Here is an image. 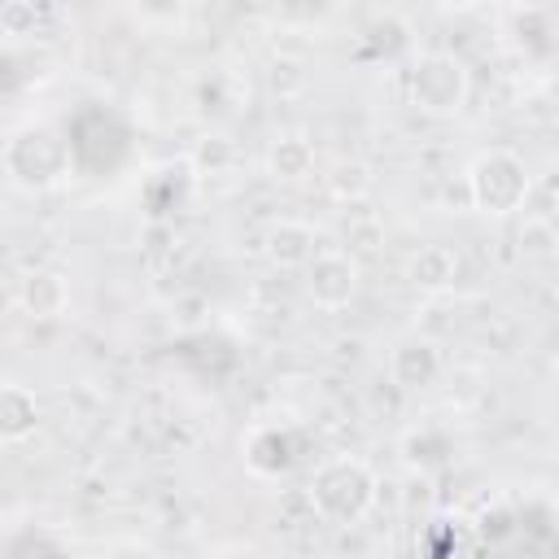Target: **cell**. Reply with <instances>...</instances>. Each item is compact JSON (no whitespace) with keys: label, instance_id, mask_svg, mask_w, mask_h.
<instances>
[{"label":"cell","instance_id":"obj_1","mask_svg":"<svg viewBox=\"0 0 559 559\" xmlns=\"http://www.w3.org/2000/svg\"><path fill=\"white\" fill-rule=\"evenodd\" d=\"M376 472L362 463V459H349V454H336L328 463L314 467L310 485H306V498L314 507L319 520L345 528V524H358L371 507H376Z\"/></svg>","mask_w":559,"mask_h":559},{"label":"cell","instance_id":"obj_2","mask_svg":"<svg viewBox=\"0 0 559 559\" xmlns=\"http://www.w3.org/2000/svg\"><path fill=\"white\" fill-rule=\"evenodd\" d=\"M74 166L70 135L57 127H22L4 140V175L22 192H44L61 183Z\"/></svg>","mask_w":559,"mask_h":559},{"label":"cell","instance_id":"obj_3","mask_svg":"<svg viewBox=\"0 0 559 559\" xmlns=\"http://www.w3.org/2000/svg\"><path fill=\"white\" fill-rule=\"evenodd\" d=\"M467 205L480 210V214H493V218H507V214H520L528 192H533V179H528V166L524 157L507 153V148H489L480 153L472 166H467Z\"/></svg>","mask_w":559,"mask_h":559},{"label":"cell","instance_id":"obj_4","mask_svg":"<svg viewBox=\"0 0 559 559\" xmlns=\"http://www.w3.org/2000/svg\"><path fill=\"white\" fill-rule=\"evenodd\" d=\"M467 70L454 52H424L411 74H406V96L419 114H432V118H450L467 105Z\"/></svg>","mask_w":559,"mask_h":559},{"label":"cell","instance_id":"obj_5","mask_svg":"<svg viewBox=\"0 0 559 559\" xmlns=\"http://www.w3.org/2000/svg\"><path fill=\"white\" fill-rule=\"evenodd\" d=\"M358 293V262L349 249H319L306 262V297L319 310H345Z\"/></svg>","mask_w":559,"mask_h":559},{"label":"cell","instance_id":"obj_6","mask_svg":"<svg viewBox=\"0 0 559 559\" xmlns=\"http://www.w3.org/2000/svg\"><path fill=\"white\" fill-rule=\"evenodd\" d=\"M66 135H70V153H74V166H79V170L87 166L92 148H100V144L114 153V162H118V166L131 157V131H127V122H122L118 114L100 109V105L83 109V114L66 127Z\"/></svg>","mask_w":559,"mask_h":559},{"label":"cell","instance_id":"obj_7","mask_svg":"<svg viewBox=\"0 0 559 559\" xmlns=\"http://www.w3.org/2000/svg\"><path fill=\"white\" fill-rule=\"evenodd\" d=\"M441 376V349L428 336H406L389 349V384L402 393L428 389Z\"/></svg>","mask_w":559,"mask_h":559},{"label":"cell","instance_id":"obj_8","mask_svg":"<svg viewBox=\"0 0 559 559\" xmlns=\"http://www.w3.org/2000/svg\"><path fill=\"white\" fill-rule=\"evenodd\" d=\"M262 249H266L271 266H284V271L297 266V271H306V262L319 253V231L310 223H301V218H280V223H271Z\"/></svg>","mask_w":559,"mask_h":559},{"label":"cell","instance_id":"obj_9","mask_svg":"<svg viewBox=\"0 0 559 559\" xmlns=\"http://www.w3.org/2000/svg\"><path fill=\"white\" fill-rule=\"evenodd\" d=\"M240 450H245L249 472H258V476H284V472L297 463L293 432L280 428V424H262V428H253V432L245 437Z\"/></svg>","mask_w":559,"mask_h":559},{"label":"cell","instance_id":"obj_10","mask_svg":"<svg viewBox=\"0 0 559 559\" xmlns=\"http://www.w3.org/2000/svg\"><path fill=\"white\" fill-rule=\"evenodd\" d=\"M17 306L31 314V319H57L66 314L70 306V284L61 271H26L22 284H17Z\"/></svg>","mask_w":559,"mask_h":559},{"label":"cell","instance_id":"obj_11","mask_svg":"<svg viewBox=\"0 0 559 559\" xmlns=\"http://www.w3.org/2000/svg\"><path fill=\"white\" fill-rule=\"evenodd\" d=\"M35 428H39V402H35V389L9 380V384L0 389V437H4L9 445H17V441H26Z\"/></svg>","mask_w":559,"mask_h":559},{"label":"cell","instance_id":"obj_12","mask_svg":"<svg viewBox=\"0 0 559 559\" xmlns=\"http://www.w3.org/2000/svg\"><path fill=\"white\" fill-rule=\"evenodd\" d=\"M314 170V144L297 131L288 135H275L271 148H266V175L280 179V183H301L306 175Z\"/></svg>","mask_w":559,"mask_h":559},{"label":"cell","instance_id":"obj_13","mask_svg":"<svg viewBox=\"0 0 559 559\" xmlns=\"http://www.w3.org/2000/svg\"><path fill=\"white\" fill-rule=\"evenodd\" d=\"M402 454H406L411 467H419V472H437V467L450 463L454 445H450V437H445L441 428H419V432H411V437L402 441Z\"/></svg>","mask_w":559,"mask_h":559},{"label":"cell","instance_id":"obj_14","mask_svg":"<svg viewBox=\"0 0 559 559\" xmlns=\"http://www.w3.org/2000/svg\"><path fill=\"white\" fill-rule=\"evenodd\" d=\"M454 271H459V258H454L445 245H428V249H419V258L411 262V280H415L419 288H445V284H454Z\"/></svg>","mask_w":559,"mask_h":559},{"label":"cell","instance_id":"obj_15","mask_svg":"<svg viewBox=\"0 0 559 559\" xmlns=\"http://www.w3.org/2000/svg\"><path fill=\"white\" fill-rule=\"evenodd\" d=\"M70 542L66 537H57V533H48L44 524L35 528V524H26V528H17V533H9L4 537V555L9 559H26V555H57V550H66Z\"/></svg>","mask_w":559,"mask_h":559},{"label":"cell","instance_id":"obj_16","mask_svg":"<svg viewBox=\"0 0 559 559\" xmlns=\"http://www.w3.org/2000/svg\"><path fill=\"white\" fill-rule=\"evenodd\" d=\"M135 4H140V13L153 17V22H170V17H179V9H183V0H135Z\"/></svg>","mask_w":559,"mask_h":559},{"label":"cell","instance_id":"obj_17","mask_svg":"<svg viewBox=\"0 0 559 559\" xmlns=\"http://www.w3.org/2000/svg\"><path fill=\"white\" fill-rule=\"evenodd\" d=\"M284 13H319L328 0H275Z\"/></svg>","mask_w":559,"mask_h":559},{"label":"cell","instance_id":"obj_18","mask_svg":"<svg viewBox=\"0 0 559 559\" xmlns=\"http://www.w3.org/2000/svg\"><path fill=\"white\" fill-rule=\"evenodd\" d=\"M550 376H555V384H559V349H555V358H550Z\"/></svg>","mask_w":559,"mask_h":559},{"label":"cell","instance_id":"obj_19","mask_svg":"<svg viewBox=\"0 0 559 559\" xmlns=\"http://www.w3.org/2000/svg\"><path fill=\"white\" fill-rule=\"evenodd\" d=\"M550 258H555V262H559V236H555V253H550Z\"/></svg>","mask_w":559,"mask_h":559}]
</instances>
